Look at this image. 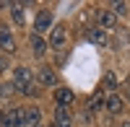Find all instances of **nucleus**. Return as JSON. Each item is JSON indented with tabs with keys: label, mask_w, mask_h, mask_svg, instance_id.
Returning a JSON list of instances; mask_svg holds the SVG:
<instances>
[{
	"label": "nucleus",
	"mask_w": 130,
	"mask_h": 127,
	"mask_svg": "<svg viewBox=\"0 0 130 127\" xmlns=\"http://www.w3.org/2000/svg\"><path fill=\"white\" fill-rule=\"evenodd\" d=\"M112 8H115V10H112L115 16H125V13H127V3H115Z\"/></svg>",
	"instance_id": "nucleus-14"
},
{
	"label": "nucleus",
	"mask_w": 130,
	"mask_h": 127,
	"mask_svg": "<svg viewBox=\"0 0 130 127\" xmlns=\"http://www.w3.org/2000/svg\"><path fill=\"white\" fill-rule=\"evenodd\" d=\"M55 127H70V112L65 107L55 109Z\"/></svg>",
	"instance_id": "nucleus-11"
},
{
	"label": "nucleus",
	"mask_w": 130,
	"mask_h": 127,
	"mask_svg": "<svg viewBox=\"0 0 130 127\" xmlns=\"http://www.w3.org/2000/svg\"><path fill=\"white\" fill-rule=\"evenodd\" d=\"M73 91L70 88H57L55 91V101H57V107H68V104H73Z\"/></svg>",
	"instance_id": "nucleus-10"
},
{
	"label": "nucleus",
	"mask_w": 130,
	"mask_h": 127,
	"mask_svg": "<svg viewBox=\"0 0 130 127\" xmlns=\"http://www.w3.org/2000/svg\"><path fill=\"white\" fill-rule=\"evenodd\" d=\"M52 127H55V124H52Z\"/></svg>",
	"instance_id": "nucleus-23"
},
{
	"label": "nucleus",
	"mask_w": 130,
	"mask_h": 127,
	"mask_svg": "<svg viewBox=\"0 0 130 127\" xmlns=\"http://www.w3.org/2000/svg\"><path fill=\"white\" fill-rule=\"evenodd\" d=\"M104 107L109 114H120L122 112V99H120V93H109V96L104 99Z\"/></svg>",
	"instance_id": "nucleus-9"
},
{
	"label": "nucleus",
	"mask_w": 130,
	"mask_h": 127,
	"mask_svg": "<svg viewBox=\"0 0 130 127\" xmlns=\"http://www.w3.org/2000/svg\"><path fill=\"white\" fill-rule=\"evenodd\" d=\"M8 65H10V62H8V55H0V73L8 70Z\"/></svg>",
	"instance_id": "nucleus-18"
},
{
	"label": "nucleus",
	"mask_w": 130,
	"mask_h": 127,
	"mask_svg": "<svg viewBox=\"0 0 130 127\" xmlns=\"http://www.w3.org/2000/svg\"><path fill=\"white\" fill-rule=\"evenodd\" d=\"M86 39L91 44H107V31L99 26H91V29H86Z\"/></svg>",
	"instance_id": "nucleus-8"
},
{
	"label": "nucleus",
	"mask_w": 130,
	"mask_h": 127,
	"mask_svg": "<svg viewBox=\"0 0 130 127\" xmlns=\"http://www.w3.org/2000/svg\"><path fill=\"white\" fill-rule=\"evenodd\" d=\"M24 114H26V124H39V122H42L39 107H29V109H24Z\"/></svg>",
	"instance_id": "nucleus-13"
},
{
	"label": "nucleus",
	"mask_w": 130,
	"mask_h": 127,
	"mask_svg": "<svg viewBox=\"0 0 130 127\" xmlns=\"http://www.w3.org/2000/svg\"><path fill=\"white\" fill-rule=\"evenodd\" d=\"M24 124H26V114H24V109H10V112H5L3 127H24Z\"/></svg>",
	"instance_id": "nucleus-2"
},
{
	"label": "nucleus",
	"mask_w": 130,
	"mask_h": 127,
	"mask_svg": "<svg viewBox=\"0 0 130 127\" xmlns=\"http://www.w3.org/2000/svg\"><path fill=\"white\" fill-rule=\"evenodd\" d=\"M122 127H130V122H122Z\"/></svg>",
	"instance_id": "nucleus-22"
},
{
	"label": "nucleus",
	"mask_w": 130,
	"mask_h": 127,
	"mask_svg": "<svg viewBox=\"0 0 130 127\" xmlns=\"http://www.w3.org/2000/svg\"><path fill=\"white\" fill-rule=\"evenodd\" d=\"M37 80H39V86H57V75L52 68H39Z\"/></svg>",
	"instance_id": "nucleus-7"
},
{
	"label": "nucleus",
	"mask_w": 130,
	"mask_h": 127,
	"mask_svg": "<svg viewBox=\"0 0 130 127\" xmlns=\"http://www.w3.org/2000/svg\"><path fill=\"white\" fill-rule=\"evenodd\" d=\"M31 52H34L37 57H42V55L47 52V41L42 39L39 34H31Z\"/></svg>",
	"instance_id": "nucleus-12"
},
{
	"label": "nucleus",
	"mask_w": 130,
	"mask_h": 127,
	"mask_svg": "<svg viewBox=\"0 0 130 127\" xmlns=\"http://www.w3.org/2000/svg\"><path fill=\"white\" fill-rule=\"evenodd\" d=\"M96 21H99V29H115L117 26V16L112 10H96Z\"/></svg>",
	"instance_id": "nucleus-4"
},
{
	"label": "nucleus",
	"mask_w": 130,
	"mask_h": 127,
	"mask_svg": "<svg viewBox=\"0 0 130 127\" xmlns=\"http://www.w3.org/2000/svg\"><path fill=\"white\" fill-rule=\"evenodd\" d=\"M125 96H127V101H130V83L125 86Z\"/></svg>",
	"instance_id": "nucleus-19"
},
{
	"label": "nucleus",
	"mask_w": 130,
	"mask_h": 127,
	"mask_svg": "<svg viewBox=\"0 0 130 127\" xmlns=\"http://www.w3.org/2000/svg\"><path fill=\"white\" fill-rule=\"evenodd\" d=\"M34 29H37V31H50V29H52V13H50V10H39V13H37Z\"/></svg>",
	"instance_id": "nucleus-6"
},
{
	"label": "nucleus",
	"mask_w": 130,
	"mask_h": 127,
	"mask_svg": "<svg viewBox=\"0 0 130 127\" xmlns=\"http://www.w3.org/2000/svg\"><path fill=\"white\" fill-rule=\"evenodd\" d=\"M31 78H34V75H31L29 68H24V65L16 68L13 70V86H16V91H24L26 86H31Z\"/></svg>",
	"instance_id": "nucleus-1"
},
{
	"label": "nucleus",
	"mask_w": 130,
	"mask_h": 127,
	"mask_svg": "<svg viewBox=\"0 0 130 127\" xmlns=\"http://www.w3.org/2000/svg\"><path fill=\"white\" fill-rule=\"evenodd\" d=\"M3 117H5V112H0V122H3Z\"/></svg>",
	"instance_id": "nucleus-21"
},
{
	"label": "nucleus",
	"mask_w": 130,
	"mask_h": 127,
	"mask_svg": "<svg viewBox=\"0 0 130 127\" xmlns=\"http://www.w3.org/2000/svg\"><path fill=\"white\" fill-rule=\"evenodd\" d=\"M104 83H107V86H117V78L112 75V73H107V75H104Z\"/></svg>",
	"instance_id": "nucleus-17"
},
{
	"label": "nucleus",
	"mask_w": 130,
	"mask_h": 127,
	"mask_svg": "<svg viewBox=\"0 0 130 127\" xmlns=\"http://www.w3.org/2000/svg\"><path fill=\"white\" fill-rule=\"evenodd\" d=\"M13 21L24 24V8H21V5H13Z\"/></svg>",
	"instance_id": "nucleus-15"
},
{
	"label": "nucleus",
	"mask_w": 130,
	"mask_h": 127,
	"mask_svg": "<svg viewBox=\"0 0 130 127\" xmlns=\"http://www.w3.org/2000/svg\"><path fill=\"white\" fill-rule=\"evenodd\" d=\"M0 52L3 55H13L16 52V39L8 29H0Z\"/></svg>",
	"instance_id": "nucleus-3"
},
{
	"label": "nucleus",
	"mask_w": 130,
	"mask_h": 127,
	"mask_svg": "<svg viewBox=\"0 0 130 127\" xmlns=\"http://www.w3.org/2000/svg\"><path fill=\"white\" fill-rule=\"evenodd\" d=\"M0 99H3V83H0Z\"/></svg>",
	"instance_id": "nucleus-20"
},
{
	"label": "nucleus",
	"mask_w": 130,
	"mask_h": 127,
	"mask_svg": "<svg viewBox=\"0 0 130 127\" xmlns=\"http://www.w3.org/2000/svg\"><path fill=\"white\" fill-rule=\"evenodd\" d=\"M65 44H68V34H65V29H62V26H55V29H52V34H50V47L60 49V47H65Z\"/></svg>",
	"instance_id": "nucleus-5"
},
{
	"label": "nucleus",
	"mask_w": 130,
	"mask_h": 127,
	"mask_svg": "<svg viewBox=\"0 0 130 127\" xmlns=\"http://www.w3.org/2000/svg\"><path fill=\"white\" fill-rule=\"evenodd\" d=\"M24 93H26V96H39V88L31 83V86H26V88H24Z\"/></svg>",
	"instance_id": "nucleus-16"
}]
</instances>
